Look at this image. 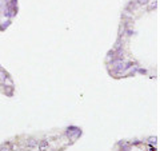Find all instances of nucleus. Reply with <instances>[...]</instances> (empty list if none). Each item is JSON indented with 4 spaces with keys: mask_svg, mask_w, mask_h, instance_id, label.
I'll return each mask as SVG.
<instances>
[{
    "mask_svg": "<svg viewBox=\"0 0 160 151\" xmlns=\"http://www.w3.org/2000/svg\"><path fill=\"white\" fill-rule=\"evenodd\" d=\"M47 147H48V143H47V142H42V143H40V146H39L40 151H46Z\"/></svg>",
    "mask_w": 160,
    "mask_h": 151,
    "instance_id": "1",
    "label": "nucleus"
}]
</instances>
